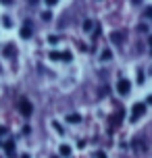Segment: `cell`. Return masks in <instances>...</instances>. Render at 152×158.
<instances>
[{"mask_svg": "<svg viewBox=\"0 0 152 158\" xmlns=\"http://www.w3.org/2000/svg\"><path fill=\"white\" fill-rule=\"evenodd\" d=\"M19 110H21V114H23V117H29V114H32L33 112V106H32V102H29V100H19Z\"/></svg>", "mask_w": 152, "mask_h": 158, "instance_id": "6da1fadb", "label": "cell"}, {"mask_svg": "<svg viewBox=\"0 0 152 158\" xmlns=\"http://www.w3.org/2000/svg\"><path fill=\"white\" fill-rule=\"evenodd\" d=\"M117 89H119V94L127 96L131 92V81L129 79H119V83H117Z\"/></svg>", "mask_w": 152, "mask_h": 158, "instance_id": "7a4b0ae2", "label": "cell"}, {"mask_svg": "<svg viewBox=\"0 0 152 158\" xmlns=\"http://www.w3.org/2000/svg\"><path fill=\"white\" fill-rule=\"evenodd\" d=\"M144 110H146V104H142V102H137L133 108H131V121H137V118L144 114Z\"/></svg>", "mask_w": 152, "mask_h": 158, "instance_id": "3957f363", "label": "cell"}, {"mask_svg": "<svg viewBox=\"0 0 152 158\" xmlns=\"http://www.w3.org/2000/svg\"><path fill=\"white\" fill-rule=\"evenodd\" d=\"M32 33H33V29H32V23L27 21V23H23V27H21V38H32Z\"/></svg>", "mask_w": 152, "mask_h": 158, "instance_id": "277c9868", "label": "cell"}, {"mask_svg": "<svg viewBox=\"0 0 152 158\" xmlns=\"http://www.w3.org/2000/svg\"><path fill=\"white\" fill-rule=\"evenodd\" d=\"M2 146H4V152H6L8 158H15V142H6V143H2Z\"/></svg>", "mask_w": 152, "mask_h": 158, "instance_id": "5b68a950", "label": "cell"}, {"mask_svg": "<svg viewBox=\"0 0 152 158\" xmlns=\"http://www.w3.org/2000/svg\"><path fill=\"white\" fill-rule=\"evenodd\" d=\"M121 118H123V110H119V112H117V117L112 118V127H119V123H121Z\"/></svg>", "mask_w": 152, "mask_h": 158, "instance_id": "8992f818", "label": "cell"}, {"mask_svg": "<svg viewBox=\"0 0 152 158\" xmlns=\"http://www.w3.org/2000/svg\"><path fill=\"white\" fill-rule=\"evenodd\" d=\"M92 27H94V23H92L90 19H86V21H83V31H92Z\"/></svg>", "mask_w": 152, "mask_h": 158, "instance_id": "52a82bcc", "label": "cell"}, {"mask_svg": "<svg viewBox=\"0 0 152 158\" xmlns=\"http://www.w3.org/2000/svg\"><path fill=\"white\" fill-rule=\"evenodd\" d=\"M4 54H6V56H13V54H15V46H13V44H8V46L4 48Z\"/></svg>", "mask_w": 152, "mask_h": 158, "instance_id": "ba28073f", "label": "cell"}, {"mask_svg": "<svg viewBox=\"0 0 152 158\" xmlns=\"http://www.w3.org/2000/svg\"><path fill=\"white\" fill-rule=\"evenodd\" d=\"M67 121H69V123H79L81 117H79V114H69V117H67Z\"/></svg>", "mask_w": 152, "mask_h": 158, "instance_id": "9c48e42d", "label": "cell"}, {"mask_svg": "<svg viewBox=\"0 0 152 158\" xmlns=\"http://www.w3.org/2000/svg\"><path fill=\"white\" fill-rule=\"evenodd\" d=\"M71 58H73V56H71V52H63V54H61V60H65V63H69Z\"/></svg>", "mask_w": 152, "mask_h": 158, "instance_id": "30bf717a", "label": "cell"}, {"mask_svg": "<svg viewBox=\"0 0 152 158\" xmlns=\"http://www.w3.org/2000/svg\"><path fill=\"white\" fill-rule=\"evenodd\" d=\"M61 154H63V156H69V154H71V148H69V146H61Z\"/></svg>", "mask_w": 152, "mask_h": 158, "instance_id": "8fae6325", "label": "cell"}, {"mask_svg": "<svg viewBox=\"0 0 152 158\" xmlns=\"http://www.w3.org/2000/svg\"><path fill=\"white\" fill-rule=\"evenodd\" d=\"M111 40H112V42H123V33H112Z\"/></svg>", "mask_w": 152, "mask_h": 158, "instance_id": "7c38bea8", "label": "cell"}, {"mask_svg": "<svg viewBox=\"0 0 152 158\" xmlns=\"http://www.w3.org/2000/svg\"><path fill=\"white\" fill-rule=\"evenodd\" d=\"M61 54L63 52H50V60H61Z\"/></svg>", "mask_w": 152, "mask_h": 158, "instance_id": "4fadbf2b", "label": "cell"}, {"mask_svg": "<svg viewBox=\"0 0 152 158\" xmlns=\"http://www.w3.org/2000/svg\"><path fill=\"white\" fill-rule=\"evenodd\" d=\"M102 60H111V50H104L102 52Z\"/></svg>", "mask_w": 152, "mask_h": 158, "instance_id": "5bb4252c", "label": "cell"}, {"mask_svg": "<svg viewBox=\"0 0 152 158\" xmlns=\"http://www.w3.org/2000/svg\"><path fill=\"white\" fill-rule=\"evenodd\" d=\"M137 83H144V73H142V71L137 73Z\"/></svg>", "mask_w": 152, "mask_h": 158, "instance_id": "9a60e30c", "label": "cell"}, {"mask_svg": "<svg viewBox=\"0 0 152 158\" xmlns=\"http://www.w3.org/2000/svg\"><path fill=\"white\" fill-rule=\"evenodd\" d=\"M77 48H79L81 52H86V50H88V46H86V44H83V42H81V44H77Z\"/></svg>", "mask_w": 152, "mask_h": 158, "instance_id": "2e32d148", "label": "cell"}, {"mask_svg": "<svg viewBox=\"0 0 152 158\" xmlns=\"http://www.w3.org/2000/svg\"><path fill=\"white\" fill-rule=\"evenodd\" d=\"M42 19H44V21H50V19H52V15H50V13H44V15H42Z\"/></svg>", "mask_w": 152, "mask_h": 158, "instance_id": "e0dca14e", "label": "cell"}, {"mask_svg": "<svg viewBox=\"0 0 152 158\" xmlns=\"http://www.w3.org/2000/svg\"><path fill=\"white\" fill-rule=\"evenodd\" d=\"M8 133V127H0V135H6Z\"/></svg>", "mask_w": 152, "mask_h": 158, "instance_id": "ac0fdd59", "label": "cell"}, {"mask_svg": "<svg viewBox=\"0 0 152 158\" xmlns=\"http://www.w3.org/2000/svg\"><path fill=\"white\" fill-rule=\"evenodd\" d=\"M2 23L6 25V27H11V19H8V17H4V19H2Z\"/></svg>", "mask_w": 152, "mask_h": 158, "instance_id": "d6986e66", "label": "cell"}, {"mask_svg": "<svg viewBox=\"0 0 152 158\" xmlns=\"http://www.w3.org/2000/svg\"><path fill=\"white\" fill-rule=\"evenodd\" d=\"M146 17H152V6H148V8H146Z\"/></svg>", "mask_w": 152, "mask_h": 158, "instance_id": "ffe728a7", "label": "cell"}, {"mask_svg": "<svg viewBox=\"0 0 152 158\" xmlns=\"http://www.w3.org/2000/svg\"><path fill=\"white\" fill-rule=\"evenodd\" d=\"M96 158H106V156H104V152H96Z\"/></svg>", "mask_w": 152, "mask_h": 158, "instance_id": "44dd1931", "label": "cell"}, {"mask_svg": "<svg viewBox=\"0 0 152 158\" xmlns=\"http://www.w3.org/2000/svg\"><path fill=\"white\" fill-rule=\"evenodd\" d=\"M148 104H152V96H150V98H148Z\"/></svg>", "mask_w": 152, "mask_h": 158, "instance_id": "7402d4cb", "label": "cell"}, {"mask_svg": "<svg viewBox=\"0 0 152 158\" xmlns=\"http://www.w3.org/2000/svg\"><path fill=\"white\" fill-rule=\"evenodd\" d=\"M148 42H150V44H152V35H150V38H148Z\"/></svg>", "mask_w": 152, "mask_h": 158, "instance_id": "603a6c76", "label": "cell"}]
</instances>
